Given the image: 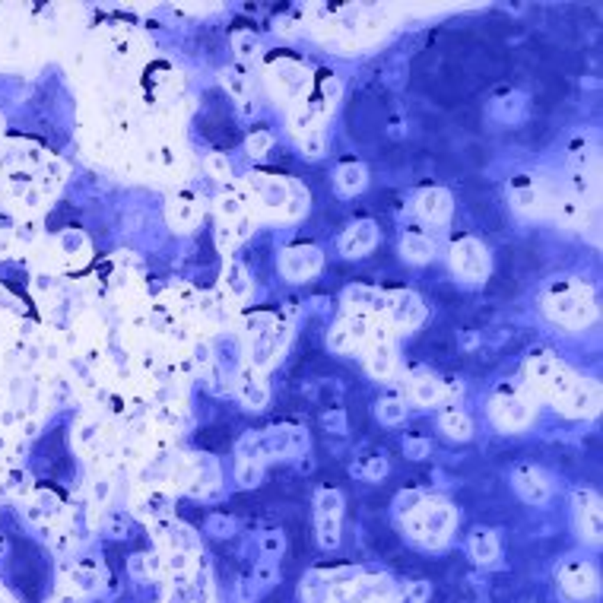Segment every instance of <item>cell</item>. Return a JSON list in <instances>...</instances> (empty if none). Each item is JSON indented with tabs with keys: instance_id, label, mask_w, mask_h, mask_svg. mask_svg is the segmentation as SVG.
Returning a JSON list of instances; mask_svg holds the SVG:
<instances>
[{
	"instance_id": "obj_1",
	"label": "cell",
	"mask_w": 603,
	"mask_h": 603,
	"mask_svg": "<svg viewBox=\"0 0 603 603\" xmlns=\"http://www.w3.org/2000/svg\"><path fill=\"white\" fill-rule=\"evenodd\" d=\"M546 311L562 321L565 327H584L594 318V299L588 295V289L578 283H562L549 292L546 299Z\"/></svg>"
},
{
	"instance_id": "obj_2",
	"label": "cell",
	"mask_w": 603,
	"mask_h": 603,
	"mask_svg": "<svg viewBox=\"0 0 603 603\" xmlns=\"http://www.w3.org/2000/svg\"><path fill=\"white\" fill-rule=\"evenodd\" d=\"M451 264H454V270H457L460 276H467V280H483L489 270L486 251H483V244L473 242V238H464V242L454 244Z\"/></svg>"
},
{
	"instance_id": "obj_3",
	"label": "cell",
	"mask_w": 603,
	"mask_h": 603,
	"mask_svg": "<svg viewBox=\"0 0 603 603\" xmlns=\"http://www.w3.org/2000/svg\"><path fill=\"white\" fill-rule=\"evenodd\" d=\"M321 270V251L311 244H295L283 254V273L289 280H308Z\"/></svg>"
},
{
	"instance_id": "obj_4",
	"label": "cell",
	"mask_w": 603,
	"mask_h": 603,
	"mask_svg": "<svg viewBox=\"0 0 603 603\" xmlns=\"http://www.w3.org/2000/svg\"><path fill=\"white\" fill-rule=\"evenodd\" d=\"M531 403L524 400V397H496L492 400V416H496V423L502 425V429H524L527 423H531Z\"/></svg>"
},
{
	"instance_id": "obj_5",
	"label": "cell",
	"mask_w": 603,
	"mask_h": 603,
	"mask_svg": "<svg viewBox=\"0 0 603 603\" xmlns=\"http://www.w3.org/2000/svg\"><path fill=\"white\" fill-rule=\"evenodd\" d=\"M375 242H378V226L362 219V223H356L343 238H340V251H343L346 258H362V254H368L375 248Z\"/></svg>"
},
{
	"instance_id": "obj_6",
	"label": "cell",
	"mask_w": 603,
	"mask_h": 603,
	"mask_svg": "<svg viewBox=\"0 0 603 603\" xmlns=\"http://www.w3.org/2000/svg\"><path fill=\"white\" fill-rule=\"evenodd\" d=\"M388 308H391V318H394L397 327H416V324L425 318L423 302H419L413 292H394V295H388Z\"/></svg>"
},
{
	"instance_id": "obj_7",
	"label": "cell",
	"mask_w": 603,
	"mask_h": 603,
	"mask_svg": "<svg viewBox=\"0 0 603 603\" xmlns=\"http://www.w3.org/2000/svg\"><path fill=\"white\" fill-rule=\"evenodd\" d=\"M597 581H594V572H590L588 565H581V562H572V565H565V572H562V590H565L572 600H581V597L594 594Z\"/></svg>"
},
{
	"instance_id": "obj_8",
	"label": "cell",
	"mask_w": 603,
	"mask_h": 603,
	"mask_svg": "<svg viewBox=\"0 0 603 603\" xmlns=\"http://www.w3.org/2000/svg\"><path fill=\"white\" fill-rule=\"evenodd\" d=\"M273 79H276V86L283 83V95L292 99V95H299L302 89L308 86V70L302 64H295V61H283V64H273Z\"/></svg>"
},
{
	"instance_id": "obj_9",
	"label": "cell",
	"mask_w": 603,
	"mask_h": 603,
	"mask_svg": "<svg viewBox=\"0 0 603 603\" xmlns=\"http://www.w3.org/2000/svg\"><path fill=\"white\" fill-rule=\"evenodd\" d=\"M559 400L565 403V409H572V413H594L597 409V388L588 384V381H572Z\"/></svg>"
},
{
	"instance_id": "obj_10",
	"label": "cell",
	"mask_w": 603,
	"mask_h": 603,
	"mask_svg": "<svg viewBox=\"0 0 603 603\" xmlns=\"http://www.w3.org/2000/svg\"><path fill=\"white\" fill-rule=\"evenodd\" d=\"M419 213L425 219H432V223H445L448 216H451V197H448V191H441V187L423 191L419 194Z\"/></svg>"
},
{
	"instance_id": "obj_11",
	"label": "cell",
	"mask_w": 603,
	"mask_h": 603,
	"mask_svg": "<svg viewBox=\"0 0 603 603\" xmlns=\"http://www.w3.org/2000/svg\"><path fill=\"white\" fill-rule=\"evenodd\" d=\"M276 346H280V340L270 331V324H251V350H248V356H251L254 366L270 359L276 352Z\"/></svg>"
},
{
	"instance_id": "obj_12",
	"label": "cell",
	"mask_w": 603,
	"mask_h": 603,
	"mask_svg": "<svg viewBox=\"0 0 603 603\" xmlns=\"http://www.w3.org/2000/svg\"><path fill=\"white\" fill-rule=\"evenodd\" d=\"M251 187H258L260 201L273 210H286L289 207V185H283L280 178H264V175H254Z\"/></svg>"
},
{
	"instance_id": "obj_13",
	"label": "cell",
	"mask_w": 603,
	"mask_h": 603,
	"mask_svg": "<svg viewBox=\"0 0 603 603\" xmlns=\"http://www.w3.org/2000/svg\"><path fill=\"white\" fill-rule=\"evenodd\" d=\"M515 486H517V492H521L527 502H543V499L549 496V486H546V480L540 473H533V470H517Z\"/></svg>"
},
{
	"instance_id": "obj_14",
	"label": "cell",
	"mask_w": 603,
	"mask_h": 603,
	"mask_svg": "<svg viewBox=\"0 0 603 603\" xmlns=\"http://www.w3.org/2000/svg\"><path fill=\"white\" fill-rule=\"evenodd\" d=\"M238 391H242V400L248 403V407H254V409H260L267 403V388L254 372H242V378H238Z\"/></svg>"
},
{
	"instance_id": "obj_15",
	"label": "cell",
	"mask_w": 603,
	"mask_h": 603,
	"mask_svg": "<svg viewBox=\"0 0 603 603\" xmlns=\"http://www.w3.org/2000/svg\"><path fill=\"white\" fill-rule=\"evenodd\" d=\"M432 242L425 235H419V232H409V235H403V258L413 260V264H425V260H432Z\"/></svg>"
},
{
	"instance_id": "obj_16",
	"label": "cell",
	"mask_w": 603,
	"mask_h": 603,
	"mask_svg": "<svg viewBox=\"0 0 603 603\" xmlns=\"http://www.w3.org/2000/svg\"><path fill=\"white\" fill-rule=\"evenodd\" d=\"M337 187L343 191V194H356V191H362L366 187V169L362 166H340L337 172Z\"/></svg>"
},
{
	"instance_id": "obj_17",
	"label": "cell",
	"mask_w": 603,
	"mask_h": 603,
	"mask_svg": "<svg viewBox=\"0 0 603 603\" xmlns=\"http://www.w3.org/2000/svg\"><path fill=\"white\" fill-rule=\"evenodd\" d=\"M368 368H372L375 378H388V375L394 372V352H391L384 343H378L372 352H368Z\"/></svg>"
},
{
	"instance_id": "obj_18",
	"label": "cell",
	"mask_w": 603,
	"mask_h": 603,
	"mask_svg": "<svg viewBox=\"0 0 603 603\" xmlns=\"http://www.w3.org/2000/svg\"><path fill=\"white\" fill-rule=\"evenodd\" d=\"M346 302H350V305H356L359 311H375V308H381V305H384L381 292H375V289H368V286L350 289V292H346Z\"/></svg>"
},
{
	"instance_id": "obj_19",
	"label": "cell",
	"mask_w": 603,
	"mask_h": 603,
	"mask_svg": "<svg viewBox=\"0 0 603 603\" xmlns=\"http://www.w3.org/2000/svg\"><path fill=\"white\" fill-rule=\"evenodd\" d=\"M413 397H416V403H435L438 397H441V384H438L432 375L419 372L416 378H413Z\"/></svg>"
},
{
	"instance_id": "obj_20",
	"label": "cell",
	"mask_w": 603,
	"mask_h": 603,
	"mask_svg": "<svg viewBox=\"0 0 603 603\" xmlns=\"http://www.w3.org/2000/svg\"><path fill=\"white\" fill-rule=\"evenodd\" d=\"M470 549H473V559H480V562H492V559H496V553H499L496 537H492L489 531L473 533V543H470Z\"/></svg>"
},
{
	"instance_id": "obj_21",
	"label": "cell",
	"mask_w": 603,
	"mask_h": 603,
	"mask_svg": "<svg viewBox=\"0 0 603 603\" xmlns=\"http://www.w3.org/2000/svg\"><path fill=\"white\" fill-rule=\"evenodd\" d=\"M172 219L178 229H191L197 223V203L191 197H178V203L172 207Z\"/></svg>"
},
{
	"instance_id": "obj_22",
	"label": "cell",
	"mask_w": 603,
	"mask_h": 603,
	"mask_svg": "<svg viewBox=\"0 0 603 603\" xmlns=\"http://www.w3.org/2000/svg\"><path fill=\"white\" fill-rule=\"evenodd\" d=\"M441 425H445V432L451 438H470V419L464 416V413H457V409H448L445 419H441Z\"/></svg>"
},
{
	"instance_id": "obj_23",
	"label": "cell",
	"mask_w": 603,
	"mask_h": 603,
	"mask_svg": "<svg viewBox=\"0 0 603 603\" xmlns=\"http://www.w3.org/2000/svg\"><path fill=\"white\" fill-rule=\"evenodd\" d=\"M403 413H407V409H403V403L397 400V397H384V400L378 403V419L384 425H394V423H400L403 419Z\"/></svg>"
},
{
	"instance_id": "obj_24",
	"label": "cell",
	"mask_w": 603,
	"mask_h": 603,
	"mask_svg": "<svg viewBox=\"0 0 603 603\" xmlns=\"http://www.w3.org/2000/svg\"><path fill=\"white\" fill-rule=\"evenodd\" d=\"M331 350H337V352H350L352 346H356V340H352V334H350V327H346V321H340L337 327L331 331Z\"/></svg>"
},
{
	"instance_id": "obj_25",
	"label": "cell",
	"mask_w": 603,
	"mask_h": 603,
	"mask_svg": "<svg viewBox=\"0 0 603 603\" xmlns=\"http://www.w3.org/2000/svg\"><path fill=\"white\" fill-rule=\"evenodd\" d=\"M337 540H340L337 515H321V543L331 549V546H337Z\"/></svg>"
},
{
	"instance_id": "obj_26",
	"label": "cell",
	"mask_w": 603,
	"mask_h": 603,
	"mask_svg": "<svg viewBox=\"0 0 603 603\" xmlns=\"http://www.w3.org/2000/svg\"><path fill=\"white\" fill-rule=\"evenodd\" d=\"M292 127L299 130H305V134H311V127H315V105H302L299 111L292 115Z\"/></svg>"
},
{
	"instance_id": "obj_27",
	"label": "cell",
	"mask_w": 603,
	"mask_h": 603,
	"mask_svg": "<svg viewBox=\"0 0 603 603\" xmlns=\"http://www.w3.org/2000/svg\"><path fill=\"white\" fill-rule=\"evenodd\" d=\"M270 143H273V136L267 134V130H258V134L248 136V152H251V156H264V152L270 150Z\"/></svg>"
},
{
	"instance_id": "obj_28",
	"label": "cell",
	"mask_w": 603,
	"mask_h": 603,
	"mask_svg": "<svg viewBox=\"0 0 603 603\" xmlns=\"http://www.w3.org/2000/svg\"><path fill=\"white\" fill-rule=\"evenodd\" d=\"M258 480H260L258 464H254V460H242V464H238V483H242V486H254Z\"/></svg>"
},
{
	"instance_id": "obj_29",
	"label": "cell",
	"mask_w": 603,
	"mask_h": 603,
	"mask_svg": "<svg viewBox=\"0 0 603 603\" xmlns=\"http://www.w3.org/2000/svg\"><path fill=\"white\" fill-rule=\"evenodd\" d=\"M302 150H305V156H321L324 152V140L318 130H311V134L302 136Z\"/></svg>"
},
{
	"instance_id": "obj_30",
	"label": "cell",
	"mask_w": 603,
	"mask_h": 603,
	"mask_svg": "<svg viewBox=\"0 0 603 603\" xmlns=\"http://www.w3.org/2000/svg\"><path fill=\"white\" fill-rule=\"evenodd\" d=\"M318 515H337L340 511V496L337 492H321V496H318Z\"/></svg>"
},
{
	"instance_id": "obj_31",
	"label": "cell",
	"mask_w": 603,
	"mask_h": 603,
	"mask_svg": "<svg viewBox=\"0 0 603 603\" xmlns=\"http://www.w3.org/2000/svg\"><path fill=\"white\" fill-rule=\"evenodd\" d=\"M235 51H238V58H251V54H258V38L254 36H248V32H244V36H238L235 38Z\"/></svg>"
},
{
	"instance_id": "obj_32",
	"label": "cell",
	"mask_w": 603,
	"mask_h": 603,
	"mask_svg": "<svg viewBox=\"0 0 603 603\" xmlns=\"http://www.w3.org/2000/svg\"><path fill=\"white\" fill-rule=\"evenodd\" d=\"M207 166H210V172H213L216 178H229V172H232V169H229V159L219 156V152H216V156H210Z\"/></svg>"
},
{
	"instance_id": "obj_33",
	"label": "cell",
	"mask_w": 603,
	"mask_h": 603,
	"mask_svg": "<svg viewBox=\"0 0 603 603\" xmlns=\"http://www.w3.org/2000/svg\"><path fill=\"white\" fill-rule=\"evenodd\" d=\"M229 286H232V292H235V295H248V280H244V273L238 270V267H232Z\"/></svg>"
},
{
	"instance_id": "obj_34",
	"label": "cell",
	"mask_w": 603,
	"mask_h": 603,
	"mask_svg": "<svg viewBox=\"0 0 603 603\" xmlns=\"http://www.w3.org/2000/svg\"><path fill=\"white\" fill-rule=\"evenodd\" d=\"M223 79H226V86H229L232 93H235V99H244V95H248V89H244V79L238 77V73H232V70H229Z\"/></svg>"
},
{
	"instance_id": "obj_35",
	"label": "cell",
	"mask_w": 603,
	"mask_h": 603,
	"mask_svg": "<svg viewBox=\"0 0 603 603\" xmlns=\"http://www.w3.org/2000/svg\"><path fill=\"white\" fill-rule=\"evenodd\" d=\"M388 473V464L381 457H375V460H368L366 464V480H381V476Z\"/></svg>"
},
{
	"instance_id": "obj_36",
	"label": "cell",
	"mask_w": 603,
	"mask_h": 603,
	"mask_svg": "<svg viewBox=\"0 0 603 603\" xmlns=\"http://www.w3.org/2000/svg\"><path fill=\"white\" fill-rule=\"evenodd\" d=\"M425 451H429V445H425L423 438H409V441H407V454H409V457H423Z\"/></svg>"
},
{
	"instance_id": "obj_37",
	"label": "cell",
	"mask_w": 603,
	"mask_h": 603,
	"mask_svg": "<svg viewBox=\"0 0 603 603\" xmlns=\"http://www.w3.org/2000/svg\"><path fill=\"white\" fill-rule=\"evenodd\" d=\"M219 210H223L226 216H238V210H242V203H238L235 197H223V201H219Z\"/></svg>"
},
{
	"instance_id": "obj_38",
	"label": "cell",
	"mask_w": 603,
	"mask_h": 603,
	"mask_svg": "<svg viewBox=\"0 0 603 603\" xmlns=\"http://www.w3.org/2000/svg\"><path fill=\"white\" fill-rule=\"evenodd\" d=\"M201 441H207L210 448H216V445H223L226 441V435L223 432H201Z\"/></svg>"
},
{
	"instance_id": "obj_39",
	"label": "cell",
	"mask_w": 603,
	"mask_h": 603,
	"mask_svg": "<svg viewBox=\"0 0 603 603\" xmlns=\"http://www.w3.org/2000/svg\"><path fill=\"white\" fill-rule=\"evenodd\" d=\"M213 533H219V537H226V533H232V524L226 521V517H213Z\"/></svg>"
},
{
	"instance_id": "obj_40",
	"label": "cell",
	"mask_w": 603,
	"mask_h": 603,
	"mask_svg": "<svg viewBox=\"0 0 603 603\" xmlns=\"http://www.w3.org/2000/svg\"><path fill=\"white\" fill-rule=\"evenodd\" d=\"M327 429L343 432L346 429V425H343V413H334V416H327Z\"/></svg>"
}]
</instances>
